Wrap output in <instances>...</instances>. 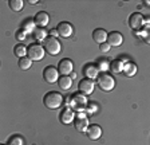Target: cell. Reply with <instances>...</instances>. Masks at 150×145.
<instances>
[{
  "label": "cell",
  "mask_w": 150,
  "mask_h": 145,
  "mask_svg": "<svg viewBox=\"0 0 150 145\" xmlns=\"http://www.w3.org/2000/svg\"><path fill=\"white\" fill-rule=\"evenodd\" d=\"M22 28L24 30L27 34H30V32H34L35 30H36V23H35V19H25L24 22H23L22 24Z\"/></svg>",
  "instance_id": "22"
},
{
  "label": "cell",
  "mask_w": 150,
  "mask_h": 145,
  "mask_svg": "<svg viewBox=\"0 0 150 145\" xmlns=\"http://www.w3.org/2000/svg\"><path fill=\"white\" fill-rule=\"evenodd\" d=\"M99 48H100V51L102 53H107V51L111 48V46H110L107 42H105V43H102V44H99Z\"/></svg>",
  "instance_id": "31"
},
{
  "label": "cell",
  "mask_w": 150,
  "mask_h": 145,
  "mask_svg": "<svg viewBox=\"0 0 150 145\" xmlns=\"http://www.w3.org/2000/svg\"><path fill=\"white\" fill-rule=\"evenodd\" d=\"M122 60L125 62V65H123V71L122 72H123L126 77H134L138 70L137 65H135L134 62H127V60H125V59H122Z\"/></svg>",
  "instance_id": "17"
},
{
  "label": "cell",
  "mask_w": 150,
  "mask_h": 145,
  "mask_svg": "<svg viewBox=\"0 0 150 145\" xmlns=\"http://www.w3.org/2000/svg\"><path fill=\"white\" fill-rule=\"evenodd\" d=\"M35 23H36L38 27H46L48 23H50V15L44 11H40V12H38L35 15Z\"/></svg>",
  "instance_id": "15"
},
{
  "label": "cell",
  "mask_w": 150,
  "mask_h": 145,
  "mask_svg": "<svg viewBox=\"0 0 150 145\" xmlns=\"http://www.w3.org/2000/svg\"><path fill=\"white\" fill-rule=\"evenodd\" d=\"M86 133H87L88 139L93 140V141H95V140L100 139V136H102V128H100L99 125H90Z\"/></svg>",
  "instance_id": "14"
},
{
  "label": "cell",
  "mask_w": 150,
  "mask_h": 145,
  "mask_svg": "<svg viewBox=\"0 0 150 145\" xmlns=\"http://www.w3.org/2000/svg\"><path fill=\"white\" fill-rule=\"evenodd\" d=\"M56 30H58V32H59V36H62V38H70L72 35V32H74V28H72L71 23L69 22H60L59 24H58V27H56Z\"/></svg>",
  "instance_id": "12"
},
{
  "label": "cell",
  "mask_w": 150,
  "mask_h": 145,
  "mask_svg": "<svg viewBox=\"0 0 150 145\" xmlns=\"http://www.w3.org/2000/svg\"><path fill=\"white\" fill-rule=\"evenodd\" d=\"M107 35L109 34L103 28H97V30H94V32H93V39L95 43L102 44L105 42H107Z\"/></svg>",
  "instance_id": "16"
},
{
  "label": "cell",
  "mask_w": 150,
  "mask_h": 145,
  "mask_svg": "<svg viewBox=\"0 0 150 145\" xmlns=\"http://www.w3.org/2000/svg\"><path fill=\"white\" fill-rule=\"evenodd\" d=\"M43 78L47 83H55L59 79V71L55 66H47L43 70Z\"/></svg>",
  "instance_id": "7"
},
{
  "label": "cell",
  "mask_w": 150,
  "mask_h": 145,
  "mask_svg": "<svg viewBox=\"0 0 150 145\" xmlns=\"http://www.w3.org/2000/svg\"><path fill=\"white\" fill-rule=\"evenodd\" d=\"M43 104L47 109L50 110H55L59 109L63 104V95L58 92H48L44 94L43 97Z\"/></svg>",
  "instance_id": "1"
},
{
  "label": "cell",
  "mask_w": 150,
  "mask_h": 145,
  "mask_svg": "<svg viewBox=\"0 0 150 145\" xmlns=\"http://www.w3.org/2000/svg\"><path fill=\"white\" fill-rule=\"evenodd\" d=\"M94 87H95V83H94L93 79H88V78H83L79 81V85H78V90L84 95H90L91 93L94 92Z\"/></svg>",
  "instance_id": "9"
},
{
  "label": "cell",
  "mask_w": 150,
  "mask_h": 145,
  "mask_svg": "<svg viewBox=\"0 0 150 145\" xmlns=\"http://www.w3.org/2000/svg\"><path fill=\"white\" fill-rule=\"evenodd\" d=\"M44 47L39 43H32L27 48V57L31 60H42L44 57Z\"/></svg>",
  "instance_id": "4"
},
{
  "label": "cell",
  "mask_w": 150,
  "mask_h": 145,
  "mask_svg": "<svg viewBox=\"0 0 150 145\" xmlns=\"http://www.w3.org/2000/svg\"><path fill=\"white\" fill-rule=\"evenodd\" d=\"M32 35H34V38L36 39L38 42H44L47 38H48V36H47L46 28H43V27H36V30L32 32Z\"/></svg>",
  "instance_id": "21"
},
{
  "label": "cell",
  "mask_w": 150,
  "mask_h": 145,
  "mask_svg": "<svg viewBox=\"0 0 150 145\" xmlns=\"http://www.w3.org/2000/svg\"><path fill=\"white\" fill-rule=\"evenodd\" d=\"M72 69H74V65H72V60L69 59V58H63L58 63V71H59L60 75H69V74H71Z\"/></svg>",
  "instance_id": "10"
},
{
  "label": "cell",
  "mask_w": 150,
  "mask_h": 145,
  "mask_svg": "<svg viewBox=\"0 0 150 145\" xmlns=\"http://www.w3.org/2000/svg\"><path fill=\"white\" fill-rule=\"evenodd\" d=\"M123 65L125 62L122 59H114L110 62V71L114 72V74H119V72L123 71Z\"/></svg>",
  "instance_id": "20"
},
{
  "label": "cell",
  "mask_w": 150,
  "mask_h": 145,
  "mask_svg": "<svg viewBox=\"0 0 150 145\" xmlns=\"http://www.w3.org/2000/svg\"><path fill=\"white\" fill-rule=\"evenodd\" d=\"M97 112H98V105L95 104V102H88L87 107H86V113H87L88 116H93V114H95Z\"/></svg>",
  "instance_id": "29"
},
{
  "label": "cell",
  "mask_w": 150,
  "mask_h": 145,
  "mask_svg": "<svg viewBox=\"0 0 150 145\" xmlns=\"http://www.w3.org/2000/svg\"><path fill=\"white\" fill-rule=\"evenodd\" d=\"M97 83L102 92H111L115 87V79L112 78V75L107 74V72H100L97 78Z\"/></svg>",
  "instance_id": "3"
},
{
  "label": "cell",
  "mask_w": 150,
  "mask_h": 145,
  "mask_svg": "<svg viewBox=\"0 0 150 145\" xmlns=\"http://www.w3.org/2000/svg\"><path fill=\"white\" fill-rule=\"evenodd\" d=\"M8 6H9V8H11L12 11L19 12V11L23 10V7H24V1H23V0H9Z\"/></svg>",
  "instance_id": "24"
},
{
  "label": "cell",
  "mask_w": 150,
  "mask_h": 145,
  "mask_svg": "<svg viewBox=\"0 0 150 145\" xmlns=\"http://www.w3.org/2000/svg\"><path fill=\"white\" fill-rule=\"evenodd\" d=\"M123 42V35L118 31H111L107 35V43L112 47H119Z\"/></svg>",
  "instance_id": "13"
},
{
  "label": "cell",
  "mask_w": 150,
  "mask_h": 145,
  "mask_svg": "<svg viewBox=\"0 0 150 145\" xmlns=\"http://www.w3.org/2000/svg\"><path fill=\"white\" fill-rule=\"evenodd\" d=\"M6 145H24V140L20 137L19 134H13L8 139Z\"/></svg>",
  "instance_id": "27"
},
{
  "label": "cell",
  "mask_w": 150,
  "mask_h": 145,
  "mask_svg": "<svg viewBox=\"0 0 150 145\" xmlns=\"http://www.w3.org/2000/svg\"><path fill=\"white\" fill-rule=\"evenodd\" d=\"M83 74H84V78H88L94 81V79H97L98 75H99V69L94 63H87L83 67Z\"/></svg>",
  "instance_id": "11"
},
{
  "label": "cell",
  "mask_w": 150,
  "mask_h": 145,
  "mask_svg": "<svg viewBox=\"0 0 150 145\" xmlns=\"http://www.w3.org/2000/svg\"><path fill=\"white\" fill-rule=\"evenodd\" d=\"M31 65H32V60L28 57H24V58H22V59H19V67L22 70H28L31 67Z\"/></svg>",
  "instance_id": "28"
},
{
  "label": "cell",
  "mask_w": 150,
  "mask_h": 145,
  "mask_svg": "<svg viewBox=\"0 0 150 145\" xmlns=\"http://www.w3.org/2000/svg\"><path fill=\"white\" fill-rule=\"evenodd\" d=\"M144 3H145V4H149V6H150V1H149V0H145Z\"/></svg>",
  "instance_id": "34"
},
{
  "label": "cell",
  "mask_w": 150,
  "mask_h": 145,
  "mask_svg": "<svg viewBox=\"0 0 150 145\" xmlns=\"http://www.w3.org/2000/svg\"><path fill=\"white\" fill-rule=\"evenodd\" d=\"M58 85L62 90H69L72 86V78L69 75H60L59 79H58Z\"/></svg>",
  "instance_id": "19"
},
{
  "label": "cell",
  "mask_w": 150,
  "mask_h": 145,
  "mask_svg": "<svg viewBox=\"0 0 150 145\" xmlns=\"http://www.w3.org/2000/svg\"><path fill=\"white\" fill-rule=\"evenodd\" d=\"M137 34L139 35L141 38H142V41H144L145 43L150 44V24L144 26V28L141 30V31H138Z\"/></svg>",
  "instance_id": "23"
},
{
  "label": "cell",
  "mask_w": 150,
  "mask_h": 145,
  "mask_svg": "<svg viewBox=\"0 0 150 145\" xmlns=\"http://www.w3.org/2000/svg\"><path fill=\"white\" fill-rule=\"evenodd\" d=\"M97 66H98V69H99V71L106 72L107 70L110 69V63L106 58H99V59L97 60Z\"/></svg>",
  "instance_id": "26"
},
{
  "label": "cell",
  "mask_w": 150,
  "mask_h": 145,
  "mask_svg": "<svg viewBox=\"0 0 150 145\" xmlns=\"http://www.w3.org/2000/svg\"><path fill=\"white\" fill-rule=\"evenodd\" d=\"M44 50H46L47 54L50 55H58L62 50V46H60V42L56 38H52V36H48V38L44 41Z\"/></svg>",
  "instance_id": "5"
},
{
  "label": "cell",
  "mask_w": 150,
  "mask_h": 145,
  "mask_svg": "<svg viewBox=\"0 0 150 145\" xmlns=\"http://www.w3.org/2000/svg\"><path fill=\"white\" fill-rule=\"evenodd\" d=\"M50 35L52 36V38H58V36H59V32H58V30H51Z\"/></svg>",
  "instance_id": "32"
},
{
  "label": "cell",
  "mask_w": 150,
  "mask_h": 145,
  "mask_svg": "<svg viewBox=\"0 0 150 145\" xmlns=\"http://www.w3.org/2000/svg\"><path fill=\"white\" fill-rule=\"evenodd\" d=\"M15 38L18 39V41H20V42L25 41V39H27V32H25L23 28H19L18 31L15 32Z\"/></svg>",
  "instance_id": "30"
},
{
  "label": "cell",
  "mask_w": 150,
  "mask_h": 145,
  "mask_svg": "<svg viewBox=\"0 0 150 145\" xmlns=\"http://www.w3.org/2000/svg\"><path fill=\"white\" fill-rule=\"evenodd\" d=\"M87 95L82 94L81 92H76L70 97V106L72 107V110L76 112H83L87 107Z\"/></svg>",
  "instance_id": "2"
},
{
  "label": "cell",
  "mask_w": 150,
  "mask_h": 145,
  "mask_svg": "<svg viewBox=\"0 0 150 145\" xmlns=\"http://www.w3.org/2000/svg\"><path fill=\"white\" fill-rule=\"evenodd\" d=\"M75 118V113L72 110L71 106H64L62 109V112L59 113V121L63 125H67V124H71Z\"/></svg>",
  "instance_id": "8"
},
{
  "label": "cell",
  "mask_w": 150,
  "mask_h": 145,
  "mask_svg": "<svg viewBox=\"0 0 150 145\" xmlns=\"http://www.w3.org/2000/svg\"><path fill=\"white\" fill-rule=\"evenodd\" d=\"M28 3H30V4H36L38 0H28Z\"/></svg>",
  "instance_id": "33"
},
{
  "label": "cell",
  "mask_w": 150,
  "mask_h": 145,
  "mask_svg": "<svg viewBox=\"0 0 150 145\" xmlns=\"http://www.w3.org/2000/svg\"><path fill=\"white\" fill-rule=\"evenodd\" d=\"M27 48L28 47H25L24 44H16L15 46V48H13V54H15L18 58H24L25 55H27Z\"/></svg>",
  "instance_id": "25"
},
{
  "label": "cell",
  "mask_w": 150,
  "mask_h": 145,
  "mask_svg": "<svg viewBox=\"0 0 150 145\" xmlns=\"http://www.w3.org/2000/svg\"><path fill=\"white\" fill-rule=\"evenodd\" d=\"M129 26L133 31L138 32L144 28L145 26V18L141 12H134L129 16Z\"/></svg>",
  "instance_id": "6"
},
{
  "label": "cell",
  "mask_w": 150,
  "mask_h": 145,
  "mask_svg": "<svg viewBox=\"0 0 150 145\" xmlns=\"http://www.w3.org/2000/svg\"><path fill=\"white\" fill-rule=\"evenodd\" d=\"M74 126H75V129L78 130V132L84 133V132H87L88 126H90V122H88L87 117H83V118H76V120H75Z\"/></svg>",
  "instance_id": "18"
}]
</instances>
